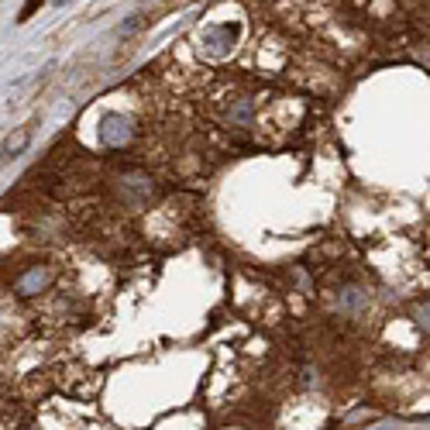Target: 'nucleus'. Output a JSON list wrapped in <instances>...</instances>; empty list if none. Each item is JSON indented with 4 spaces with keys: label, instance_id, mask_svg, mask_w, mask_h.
<instances>
[{
    "label": "nucleus",
    "instance_id": "obj_1",
    "mask_svg": "<svg viewBox=\"0 0 430 430\" xmlns=\"http://www.w3.org/2000/svg\"><path fill=\"white\" fill-rule=\"evenodd\" d=\"M234 38H238V28L234 25H214L200 35V52L207 59H224V55L234 49Z\"/></svg>",
    "mask_w": 430,
    "mask_h": 430
},
{
    "label": "nucleus",
    "instance_id": "obj_2",
    "mask_svg": "<svg viewBox=\"0 0 430 430\" xmlns=\"http://www.w3.org/2000/svg\"><path fill=\"white\" fill-rule=\"evenodd\" d=\"M131 135H135V128H131V117H124V114H107V117L100 121V141H104L107 148L128 145Z\"/></svg>",
    "mask_w": 430,
    "mask_h": 430
},
{
    "label": "nucleus",
    "instance_id": "obj_3",
    "mask_svg": "<svg viewBox=\"0 0 430 430\" xmlns=\"http://www.w3.org/2000/svg\"><path fill=\"white\" fill-rule=\"evenodd\" d=\"M49 282H52V272L49 269H28L25 275L14 282V289H18L21 296H35V293H42Z\"/></svg>",
    "mask_w": 430,
    "mask_h": 430
},
{
    "label": "nucleus",
    "instance_id": "obj_4",
    "mask_svg": "<svg viewBox=\"0 0 430 430\" xmlns=\"http://www.w3.org/2000/svg\"><path fill=\"white\" fill-rule=\"evenodd\" d=\"M28 141H31V124H25V128H18L14 135L4 141V159H18L21 152L28 148Z\"/></svg>",
    "mask_w": 430,
    "mask_h": 430
},
{
    "label": "nucleus",
    "instance_id": "obj_5",
    "mask_svg": "<svg viewBox=\"0 0 430 430\" xmlns=\"http://www.w3.org/2000/svg\"><path fill=\"white\" fill-rule=\"evenodd\" d=\"M145 25H148V18H145V14H135L131 21H124V25H121V38H131V35L141 31Z\"/></svg>",
    "mask_w": 430,
    "mask_h": 430
},
{
    "label": "nucleus",
    "instance_id": "obj_6",
    "mask_svg": "<svg viewBox=\"0 0 430 430\" xmlns=\"http://www.w3.org/2000/svg\"><path fill=\"white\" fill-rule=\"evenodd\" d=\"M35 4H38V0H28V4H25V11H21V21H28V14L35 11Z\"/></svg>",
    "mask_w": 430,
    "mask_h": 430
}]
</instances>
